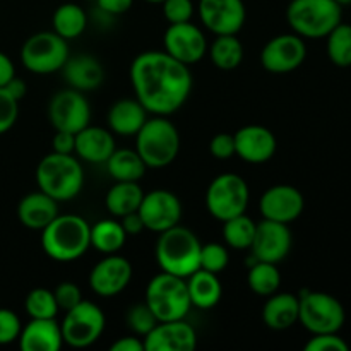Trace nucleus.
Returning <instances> with one entry per match:
<instances>
[{"label": "nucleus", "instance_id": "f257e3e1", "mask_svg": "<svg viewBox=\"0 0 351 351\" xmlns=\"http://www.w3.org/2000/svg\"><path fill=\"white\" fill-rule=\"evenodd\" d=\"M129 75L136 99L151 115H171L191 96V69L165 50H147L137 55L130 64Z\"/></svg>", "mask_w": 351, "mask_h": 351}, {"label": "nucleus", "instance_id": "f03ea898", "mask_svg": "<svg viewBox=\"0 0 351 351\" xmlns=\"http://www.w3.org/2000/svg\"><path fill=\"white\" fill-rule=\"evenodd\" d=\"M91 247V225L77 215H60L41 230V249L57 263H74Z\"/></svg>", "mask_w": 351, "mask_h": 351}, {"label": "nucleus", "instance_id": "7ed1b4c3", "mask_svg": "<svg viewBox=\"0 0 351 351\" xmlns=\"http://www.w3.org/2000/svg\"><path fill=\"white\" fill-rule=\"evenodd\" d=\"M156 263L161 271L175 274L180 278H189L199 269V257H201V240L192 230L185 226L175 225L173 228L158 233Z\"/></svg>", "mask_w": 351, "mask_h": 351}, {"label": "nucleus", "instance_id": "20e7f679", "mask_svg": "<svg viewBox=\"0 0 351 351\" xmlns=\"http://www.w3.org/2000/svg\"><path fill=\"white\" fill-rule=\"evenodd\" d=\"M36 184L57 202L77 197L84 185V170L74 154L53 153L43 156L36 167Z\"/></svg>", "mask_w": 351, "mask_h": 351}, {"label": "nucleus", "instance_id": "39448f33", "mask_svg": "<svg viewBox=\"0 0 351 351\" xmlns=\"http://www.w3.org/2000/svg\"><path fill=\"white\" fill-rule=\"evenodd\" d=\"M136 147L147 168H167L180 153V134L167 117L153 115L136 134Z\"/></svg>", "mask_w": 351, "mask_h": 351}, {"label": "nucleus", "instance_id": "423d86ee", "mask_svg": "<svg viewBox=\"0 0 351 351\" xmlns=\"http://www.w3.org/2000/svg\"><path fill=\"white\" fill-rule=\"evenodd\" d=\"M343 17V7L335 0H291L287 21L295 34L308 40L326 38Z\"/></svg>", "mask_w": 351, "mask_h": 351}, {"label": "nucleus", "instance_id": "0eeeda50", "mask_svg": "<svg viewBox=\"0 0 351 351\" xmlns=\"http://www.w3.org/2000/svg\"><path fill=\"white\" fill-rule=\"evenodd\" d=\"M144 302L160 322L185 319L192 308L185 278L165 271L147 283Z\"/></svg>", "mask_w": 351, "mask_h": 351}, {"label": "nucleus", "instance_id": "6e6552de", "mask_svg": "<svg viewBox=\"0 0 351 351\" xmlns=\"http://www.w3.org/2000/svg\"><path fill=\"white\" fill-rule=\"evenodd\" d=\"M298 322L311 335L341 331L346 321V312L338 298L324 291L304 290L298 295Z\"/></svg>", "mask_w": 351, "mask_h": 351}, {"label": "nucleus", "instance_id": "1a4fd4ad", "mask_svg": "<svg viewBox=\"0 0 351 351\" xmlns=\"http://www.w3.org/2000/svg\"><path fill=\"white\" fill-rule=\"evenodd\" d=\"M21 62L33 74L47 75L62 71L67 62L69 41L55 31H40L24 41L21 48Z\"/></svg>", "mask_w": 351, "mask_h": 351}, {"label": "nucleus", "instance_id": "9d476101", "mask_svg": "<svg viewBox=\"0 0 351 351\" xmlns=\"http://www.w3.org/2000/svg\"><path fill=\"white\" fill-rule=\"evenodd\" d=\"M250 191L243 177L221 173L215 177L206 191V209L218 221L243 215L249 208Z\"/></svg>", "mask_w": 351, "mask_h": 351}, {"label": "nucleus", "instance_id": "9b49d317", "mask_svg": "<svg viewBox=\"0 0 351 351\" xmlns=\"http://www.w3.org/2000/svg\"><path fill=\"white\" fill-rule=\"evenodd\" d=\"M106 317L101 308L82 298L77 305L65 311L60 322L64 345L72 348H88L101 338L105 331Z\"/></svg>", "mask_w": 351, "mask_h": 351}, {"label": "nucleus", "instance_id": "f8f14e48", "mask_svg": "<svg viewBox=\"0 0 351 351\" xmlns=\"http://www.w3.org/2000/svg\"><path fill=\"white\" fill-rule=\"evenodd\" d=\"M48 120L55 130L77 134L89 125L91 120V105L84 93L77 89H60L51 96L48 103Z\"/></svg>", "mask_w": 351, "mask_h": 351}, {"label": "nucleus", "instance_id": "ddd939ff", "mask_svg": "<svg viewBox=\"0 0 351 351\" xmlns=\"http://www.w3.org/2000/svg\"><path fill=\"white\" fill-rule=\"evenodd\" d=\"M307 58L304 38L295 33L271 38L261 50V64L271 74H288L300 67Z\"/></svg>", "mask_w": 351, "mask_h": 351}, {"label": "nucleus", "instance_id": "4468645a", "mask_svg": "<svg viewBox=\"0 0 351 351\" xmlns=\"http://www.w3.org/2000/svg\"><path fill=\"white\" fill-rule=\"evenodd\" d=\"M137 213L143 218L146 230L161 233L165 230L173 228L182 219V202L173 192L156 189V191L144 192Z\"/></svg>", "mask_w": 351, "mask_h": 351}, {"label": "nucleus", "instance_id": "2eb2a0df", "mask_svg": "<svg viewBox=\"0 0 351 351\" xmlns=\"http://www.w3.org/2000/svg\"><path fill=\"white\" fill-rule=\"evenodd\" d=\"M165 51L185 65L201 62L208 53V40L201 27L189 23L168 24L163 36Z\"/></svg>", "mask_w": 351, "mask_h": 351}, {"label": "nucleus", "instance_id": "dca6fc26", "mask_svg": "<svg viewBox=\"0 0 351 351\" xmlns=\"http://www.w3.org/2000/svg\"><path fill=\"white\" fill-rule=\"evenodd\" d=\"M197 12L202 26L216 36L239 34L247 19L243 0H199Z\"/></svg>", "mask_w": 351, "mask_h": 351}, {"label": "nucleus", "instance_id": "f3484780", "mask_svg": "<svg viewBox=\"0 0 351 351\" xmlns=\"http://www.w3.org/2000/svg\"><path fill=\"white\" fill-rule=\"evenodd\" d=\"M132 274L134 269L129 259L117 254H108L96 263L89 273V288L98 297H115L129 287Z\"/></svg>", "mask_w": 351, "mask_h": 351}, {"label": "nucleus", "instance_id": "a211bd4d", "mask_svg": "<svg viewBox=\"0 0 351 351\" xmlns=\"http://www.w3.org/2000/svg\"><path fill=\"white\" fill-rule=\"evenodd\" d=\"M291 243H293V237L288 225L263 219L257 223L256 235L249 250L254 259L278 264L287 259L291 250Z\"/></svg>", "mask_w": 351, "mask_h": 351}, {"label": "nucleus", "instance_id": "6ab92c4d", "mask_svg": "<svg viewBox=\"0 0 351 351\" xmlns=\"http://www.w3.org/2000/svg\"><path fill=\"white\" fill-rule=\"evenodd\" d=\"M304 208V194L297 187L288 184L273 185L259 199V211L263 219L285 223V225H290L291 221L300 218Z\"/></svg>", "mask_w": 351, "mask_h": 351}, {"label": "nucleus", "instance_id": "aec40b11", "mask_svg": "<svg viewBox=\"0 0 351 351\" xmlns=\"http://www.w3.org/2000/svg\"><path fill=\"white\" fill-rule=\"evenodd\" d=\"M146 351H194L197 348V332L185 319L158 322L143 338Z\"/></svg>", "mask_w": 351, "mask_h": 351}, {"label": "nucleus", "instance_id": "412c9836", "mask_svg": "<svg viewBox=\"0 0 351 351\" xmlns=\"http://www.w3.org/2000/svg\"><path fill=\"white\" fill-rule=\"evenodd\" d=\"M235 156L250 165H263L273 160L278 141L273 130L264 125H245L233 134Z\"/></svg>", "mask_w": 351, "mask_h": 351}, {"label": "nucleus", "instance_id": "4be33fe9", "mask_svg": "<svg viewBox=\"0 0 351 351\" xmlns=\"http://www.w3.org/2000/svg\"><path fill=\"white\" fill-rule=\"evenodd\" d=\"M115 149L113 132L105 127L86 125L75 134L74 154L86 163L105 165Z\"/></svg>", "mask_w": 351, "mask_h": 351}, {"label": "nucleus", "instance_id": "5701e85b", "mask_svg": "<svg viewBox=\"0 0 351 351\" xmlns=\"http://www.w3.org/2000/svg\"><path fill=\"white\" fill-rule=\"evenodd\" d=\"M17 343L23 351H58L64 346L60 322L57 319H31L21 329Z\"/></svg>", "mask_w": 351, "mask_h": 351}, {"label": "nucleus", "instance_id": "b1692460", "mask_svg": "<svg viewBox=\"0 0 351 351\" xmlns=\"http://www.w3.org/2000/svg\"><path fill=\"white\" fill-rule=\"evenodd\" d=\"M62 75L67 81L69 88L77 91H93L105 81V69L101 62L91 55L69 57L62 67Z\"/></svg>", "mask_w": 351, "mask_h": 351}, {"label": "nucleus", "instance_id": "393cba45", "mask_svg": "<svg viewBox=\"0 0 351 351\" xmlns=\"http://www.w3.org/2000/svg\"><path fill=\"white\" fill-rule=\"evenodd\" d=\"M58 216V202L45 192H31L17 204V218L26 228L41 232Z\"/></svg>", "mask_w": 351, "mask_h": 351}, {"label": "nucleus", "instance_id": "a878e982", "mask_svg": "<svg viewBox=\"0 0 351 351\" xmlns=\"http://www.w3.org/2000/svg\"><path fill=\"white\" fill-rule=\"evenodd\" d=\"M149 119V113L136 98H122L108 110V129L120 137H134Z\"/></svg>", "mask_w": 351, "mask_h": 351}, {"label": "nucleus", "instance_id": "bb28decb", "mask_svg": "<svg viewBox=\"0 0 351 351\" xmlns=\"http://www.w3.org/2000/svg\"><path fill=\"white\" fill-rule=\"evenodd\" d=\"M300 302L298 295L293 293H273L267 297L263 307V321L273 331H285L293 328L298 322Z\"/></svg>", "mask_w": 351, "mask_h": 351}, {"label": "nucleus", "instance_id": "cd10ccee", "mask_svg": "<svg viewBox=\"0 0 351 351\" xmlns=\"http://www.w3.org/2000/svg\"><path fill=\"white\" fill-rule=\"evenodd\" d=\"M187 281L189 298H191L192 307L201 308V311H209L216 307L223 297V287L218 274L209 273V271L199 267L195 273L185 278Z\"/></svg>", "mask_w": 351, "mask_h": 351}, {"label": "nucleus", "instance_id": "c85d7f7f", "mask_svg": "<svg viewBox=\"0 0 351 351\" xmlns=\"http://www.w3.org/2000/svg\"><path fill=\"white\" fill-rule=\"evenodd\" d=\"M144 197V191L139 182H115L106 192L105 206L108 213L115 218L129 215L139 209L141 201Z\"/></svg>", "mask_w": 351, "mask_h": 351}, {"label": "nucleus", "instance_id": "c756f323", "mask_svg": "<svg viewBox=\"0 0 351 351\" xmlns=\"http://www.w3.org/2000/svg\"><path fill=\"white\" fill-rule=\"evenodd\" d=\"M105 165L115 182H139L147 170L136 149H115Z\"/></svg>", "mask_w": 351, "mask_h": 351}, {"label": "nucleus", "instance_id": "7c9ffc66", "mask_svg": "<svg viewBox=\"0 0 351 351\" xmlns=\"http://www.w3.org/2000/svg\"><path fill=\"white\" fill-rule=\"evenodd\" d=\"M51 26L58 36L71 41L84 33L88 26V16L81 5L74 2H65L55 9L51 16Z\"/></svg>", "mask_w": 351, "mask_h": 351}, {"label": "nucleus", "instance_id": "2f4dec72", "mask_svg": "<svg viewBox=\"0 0 351 351\" xmlns=\"http://www.w3.org/2000/svg\"><path fill=\"white\" fill-rule=\"evenodd\" d=\"M208 55L215 67L233 71L243 60V45L237 34H221L208 45Z\"/></svg>", "mask_w": 351, "mask_h": 351}, {"label": "nucleus", "instance_id": "473e14b6", "mask_svg": "<svg viewBox=\"0 0 351 351\" xmlns=\"http://www.w3.org/2000/svg\"><path fill=\"white\" fill-rule=\"evenodd\" d=\"M127 242V233L120 219H101L91 226V247L98 252L117 254Z\"/></svg>", "mask_w": 351, "mask_h": 351}, {"label": "nucleus", "instance_id": "72a5a7b5", "mask_svg": "<svg viewBox=\"0 0 351 351\" xmlns=\"http://www.w3.org/2000/svg\"><path fill=\"white\" fill-rule=\"evenodd\" d=\"M247 283H249L250 290L261 297H269V295L276 293L281 285V273L278 269V264L264 263V261H257L250 256Z\"/></svg>", "mask_w": 351, "mask_h": 351}, {"label": "nucleus", "instance_id": "f704fd0d", "mask_svg": "<svg viewBox=\"0 0 351 351\" xmlns=\"http://www.w3.org/2000/svg\"><path fill=\"white\" fill-rule=\"evenodd\" d=\"M257 223L243 213V215L223 221V240L226 247L235 250H249L256 235Z\"/></svg>", "mask_w": 351, "mask_h": 351}, {"label": "nucleus", "instance_id": "c9c22d12", "mask_svg": "<svg viewBox=\"0 0 351 351\" xmlns=\"http://www.w3.org/2000/svg\"><path fill=\"white\" fill-rule=\"evenodd\" d=\"M326 51L336 67H351V24L339 23L326 36Z\"/></svg>", "mask_w": 351, "mask_h": 351}, {"label": "nucleus", "instance_id": "e433bc0d", "mask_svg": "<svg viewBox=\"0 0 351 351\" xmlns=\"http://www.w3.org/2000/svg\"><path fill=\"white\" fill-rule=\"evenodd\" d=\"M24 311L29 319H55L60 308L53 291L48 288H34L24 298Z\"/></svg>", "mask_w": 351, "mask_h": 351}, {"label": "nucleus", "instance_id": "4c0bfd02", "mask_svg": "<svg viewBox=\"0 0 351 351\" xmlns=\"http://www.w3.org/2000/svg\"><path fill=\"white\" fill-rule=\"evenodd\" d=\"M230 254L226 245L216 242L204 243L201 247V257H199V266L201 269L209 271V273L219 274L228 267Z\"/></svg>", "mask_w": 351, "mask_h": 351}, {"label": "nucleus", "instance_id": "58836bf2", "mask_svg": "<svg viewBox=\"0 0 351 351\" xmlns=\"http://www.w3.org/2000/svg\"><path fill=\"white\" fill-rule=\"evenodd\" d=\"M125 321H127V326H129L130 331H134V335L141 336V338H144L147 332L153 331L154 326L160 322L156 319V315L153 314V311L147 307L146 302L132 305V307L127 311Z\"/></svg>", "mask_w": 351, "mask_h": 351}, {"label": "nucleus", "instance_id": "ea45409f", "mask_svg": "<svg viewBox=\"0 0 351 351\" xmlns=\"http://www.w3.org/2000/svg\"><path fill=\"white\" fill-rule=\"evenodd\" d=\"M161 10L168 24L189 23L194 16V2L192 0H163Z\"/></svg>", "mask_w": 351, "mask_h": 351}, {"label": "nucleus", "instance_id": "a19ab883", "mask_svg": "<svg viewBox=\"0 0 351 351\" xmlns=\"http://www.w3.org/2000/svg\"><path fill=\"white\" fill-rule=\"evenodd\" d=\"M21 324L19 315L10 308H0V346L10 345L19 339Z\"/></svg>", "mask_w": 351, "mask_h": 351}, {"label": "nucleus", "instance_id": "79ce46f5", "mask_svg": "<svg viewBox=\"0 0 351 351\" xmlns=\"http://www.w3.org/2000/svg\"><path fill=\"white\" fill-rule=\"evenodd\" d=\"M19 117V101L10 96L5 88H0V136L9 132Z\"/></svg>", "mask_w": 351, "mask_h": 351}, {"label": "nucleus", "instance_id": "37998d69", "mask_svg": "<svg viewBox=\"0 0 351 351\" xmlns=\"http://www.w3.org/2000/svg\"><path fill=\"white\" fill-rule=\"evenodd\" d=\"M350 346L338 332L312 335L305 345V351H348Z\"/></svg>", "mask_w": 351, "mask_h": 351}, {"label": "nucleus", "instance_id": "c03bdc74", "mask_svg": "<svg viewBox=\"0 0 351 351\" xmlns=\"http://www.w3.org/2000/svg\"><path fill=\"white\" fill-rule=\"evenodd\" d=\"M53 295H55V300H57L58 304V308L64 312L69 311V308H72L74 305H77L79 302L82 300L81 288H79L75 283H72V281H64V283L58 285V287L53 290Z\"/></svg>", "mask_w": 351, "mask_h": 351}, {"label": "nucleus", "instance_id": "a18cd8bd", "mask_svg": "<svg viewBox=\"0 0 351 351\" xmlns=\"http://www.w3.org/2000/svg\"><path fill=\"white\" fill-rule=\"evenodd\" d=\"M209 153L216 160H230L235 156V141H233V134H216L209 143Z\"/></svg>", "mask_w": 351, "mask_h": 351}, {"label": "nucleus", "instance_id": "49530a36", "mask_svg": "<svg viewBox=\"0 0 351 351\" xmlns=\"http://www.w3.org/2000/svg\"><path fill=\"white\" fill-rule=\"evenodd\" d=\"M51 147H53V153L74 154L75 134L65 132V130H57L53 139H51Z\"/></svg>", "mask_w": 351, "mask_h": 351}, {"label": "nucleus", "instance_id": "de8ad7c7", "mask_svg": "<svg viewBox=\"0 0 351 351\" xmlns=\"http://www.w3.org/2000/svg\"><path fill=\"white\" fill-rule=\"evenodd\" d=\"M98 9L108 16H122L129 12L134 0H95Z\"/></svg>", "mask_w": 351, "mask_h": 351}, {"label": "nucleus", "instance_id": "09e8293b", "mask_svg": "<svg viewBox=\"0 0 351 351\" xmlns=\"http://www.w3.org/2000/svg\"><path fill=\"white\" fill-rule=\"evenodd\" d=\"M119 219H120V223H122V228L125 230L127 237L139 235V233H143L144 230H146L143 218H141V215L137 211L129 213V215L122 216V218H119Z\"/></svg>", "mask_w": 351, "mask_h": 351}, {"label": "nucleus", "instance_id": "8fccbe9b", "mask_svg": "<svg viewBox=\"0 0 351 351\" xmlns=\"http://www.w3.org/2000/svg\"><path fill=\"white\" fill-rule=\"evenodd\" d=\"M112 351H146L144 350V341L137 336H123L119 338L112 346Z\"/></svg>", "mask_w": 351, "mask_h": 351}, {"label": "nucleus", "instance_id": "3c124183", "mask_svg": "<svg viewBox=\"0 0 351 351\" xmlns=\"http://www.w3.org/2000/svg\"><path fill=\"white\" fill-rule=\"evenodd\" d=\"M16 75V67H14V62L10 60L9 55H5L3 51H0V88L7 84L10 79Z\"/></svg>", "mask_w": 351, "mask_h": 351}, {"label": "nucleus", "instance_id": "603ef678", "mask_svg": "<svg viewBox=\"0 0 351 351\" xmlns=\"http://www.w3.org/2000/svg\"><path fill=\"white\" fill-rule=\"evenodd\" d=\"M3 88H5L7 91L10 93V96H12V98H16L17 101H21V99H23L27 93L26 82H24L21 77H17V75H14V77L10 79V81L7 82Z\"/></svg>", "mask_w": 351, "mask_h": 351}, {"label": "nucleus", "instance_id": "864d4df0", "mask_svg": "<svg viewBox=\"0 0 351 351\" xmlns=\"http://www.w3.org/2000/svg\"><path fill=\"white\" fill-rule=\"evenodd\" d=\"M335 2L339 3V5H341V7H345V5H350L351 0H335Z\"/></svg>", "mask_w": 351, "mask_h": 351}, {"label": "nucleus", "instance_id": "5fc2aeb1", "mask_svg": "<svg viewBox=\"0 0 351 351\" xmlns=\"http://www.w3.org/2000/svg\"><path fill=\"white\" fill-rule=\"evenodd\" d=\"M146 2H149V3H161V2H163V0H146Z\"/></svg>", "mask_w": 351, "mask_h": 351}]
</instances>
